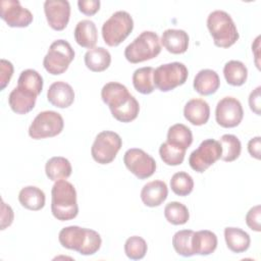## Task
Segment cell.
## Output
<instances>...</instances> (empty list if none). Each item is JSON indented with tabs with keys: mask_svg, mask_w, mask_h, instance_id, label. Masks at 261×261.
<instances>
[{
	"mask_svg": "<svg viewBox=\"0 0 261 261\" xmlns=\"http://www.w3.org/2000/svg\"><path fill=\"white\" fill-rule=\"evenodd\" d=\"M38 95L21 88L15 87L8 96V103L13 112L16 114H27L35 107Z\"/></svg>",
	"mask_w": 261,
	"mask_h": 261,
	"instance_id": "16",
	"label": "cell"
},
{
	"mask_svg": "<svg viewBox=\"0 0 261 261\" xmlns=\"http://www.w3.org/2000/svg\"><path fill=\"white\" fill-rule=\"evenodd\" d=\"M17 86L39 96L43 90V77L37 70L29 68L20 72L17 80Z\"/></svg>",
	"mask_w": 261,
	"mask_h": 261,
	"instance_id": "33",
	"label": "cell"
},
{
	"mask_svg": "<svg viewBox=\"0 0 261 261\" xmlns=\"http://www.w3.org/2000/svg\"><path fill=\"white\" fill-rule=\"evenodd\" d=\"M189 70L181 62H170L159 65L154 69L153 82L155 88L161 92L171 91L184 85L188 79Z\"/></svg>",
	"mask_w": 261,
	"mask_h": 261,
	"instance_id": "8",
	"label": "cell"
},
{
	"mask_svg": "<svg viewBox=\"0 0 261 261\" xmlns=\"http://www.w3.org/2000/svg\"><path fill=\"white\" fill-rule=\"evenodd\" d=\"M79 10L85 15L92 16L97 13L100 9V1L99 0H80L77 1Z\"/></svg>",
	"mask_w": 261,
	"mask_h": 261,
	"instance_id": "39",
	"label": "cell"
},
{
	"mask_svg": "<svg viewBox=\"0 0 261 261\" xmlns=\"http://www.w3.org/2000/svg\"><path fill=\"white\" fill-rule=\"evenodd\" d=\"M0 65H1V90H4L6 88V86L9 84L10 79L13 74V65L10 61L5 60V59H1L0 61Z\"/></svg>",
	"mask_w": 261,
	"mask_h": 261,
	"instance_id": "40",
	"label": "cell"
},
{
	"mask_svg": "<svg viewBox=\"0 0 261 261\" xmlns=\"http://www.w3.org/2000/svg\"><path fill=\"white\" fill-rule=\"evenodd\" d=\"M189 35L184 30L168 29L162 33L160 43L172 54H182L189 47Z\"/></svg>",
	"mask_w": 261,
	"mask_h": 261,
	"instance_id": "18",
	"label": "cell"
},
{
	"mask_svg": "<svg viewBox=\"0 0 261 261\" xmlns=\"http://www.w3.org/2000/svg\"><path fill=\"white\" fill-rule=\"evenodd\" d=\"M194 230L181 229L176 231L172 237V246L175 252L182 257H191L194 255L192 249V237Z\"/></svg>",
	"mask_w": 261,
	"mask_h": 261,
	"instance_id": "34",
	"label": "cell"
},
{
	"mask_svg": "<svg viewBox=\"0 0 261 261\" xmlns=\"http://www.w3.org/2000/svg\"><path fill=\"white\" fill-rule=\"evenodd\" d=\"M75 42L83 48L92 49L98 41V31L94 21L90 19H83L75 25L74 32Z\"/></svg>",
	"mask_w": 261,
	"mask_h": 261,
	"instance_id": "23",
	"label": "cell"
},
{
	"mask_svg": "<svg viewBox=\"0 0 261 261\" xmlns=\"http://www.w3.org/2000/svg\"><path fill=\"white\" fill-rule=\"evenodd\" d=\"M167 143L187 150L193 143V134L190 127L182 123H175L168 128Z\"/></svg>",
	"mask_w": 261,
	"mask_h": 261,
	"instance_id": "29",
	"label": "cell"
},
{
	"mask_svg": "<svg viewBox=\"0 0 261 261\" xmlns=\"http://www.w3.org/2000/svg\"><path fill=\"white\" fill-rule=\"evenodd\" d=\"M222 148L219 141L204 140L189 157V164L193 170L202 173L221 158Z\"/></svg>",
	"mask_w": 261,
	"mask_h": 261,
	"instance_id": "11",
	"label": "cell"
},
{
	"mask_svg": "<svg viewBox=\"0 0 261 261\" xmlns=\"http://www.w3.org/2000/svg\"><path fill=\"white\" fill-rule=\"evenodd\" d=\"M45 172L50 180L57 181L68 178L72 172V167L65 157L54 156L46 162Z\"/></svg>",
	"mask_w": 261,
	"mask_h": 261,
	"instance_id": "25",
	"label": "cell"
},
{
	"mask_svg": "<svg viewBox=\"0 0 261 261\" xmlns=\"http://www.w3.org/2000/svg\"><path fill=\"white\" fill-rule=\"evenodd\" d=\"M260 218H261V206L256 205L252 207L246 214V223L254 231L259 232L261 230V224H260Z\"/></svg>",
	"mask_w": 261,
	"mask_h": 261,
	"instance_id": "38",
	"label": "cell"
},
{
	"mask_svg": "<svg viewBox=\"0 0 261 261\" xmlns=\"http://www.w3.org/2000/svg\"><path fill=\"white\" fill-rule=\"evenodd\" d=\"M261 87H257L250 93L249 96V106L250 109L257 115L261 114V95H260Z\"/></svg>",
	"mask_w": 261,
	"mask_h": 261,
	"instance_id": "42",
	"label": "cell"
},
{
	"mask_svg": "<svg viewBox=\"0 0 261 261\" xmlns=\"http://www.w3.org/2000/svg\"><path fill=\"white\" fill-rule=\"evenodd\" d=\"M122 146L120 136L111 130H103L99 133L91 148L93 159L99 164L111 163Z\"/></svg>",
	"mask_w": 261,
	"mask_h": 261,
	"instance_id": "10",
	"label": "cell"
},
{
	"mask_svg": "<svg viewBox=\"0 0 261 261\" xmlns=\"http://www.w3.org/2000/svg\"><path fill=\"white\" fill-rule=\"evenodd\" d=\"M223 75L226 83L230 86H243L248 77V69L240 60H229L223 67Z\"/></svg>",
	"mask_w": 261,
	"mask_h": 261,
	"instance_id": "28",
	"label": "cell"
},
{
	"mask_svg": "<svg viewBox=\"0 0 261 261\" xmlns=\"http://www.w3.org/2000/svg\"><path fill=\"white\" fill-rule=\"evenodd\" d=\"M44 12L49 27L62 31L69 21L70 4L66 0H47L44 2Z\"/></svg>",
	"mask_w": 261,
	"mask_h": 261,
	"instance_id": "15",
	"label": "cell"
},
{
	"mask_svg": "<svg viewBox=\"0 0 261 261\" xmlns=\"http://www.w3.org/2000/svg\"><path fill=\"white\" fill-rule=\"evenodd\" d=\"M47 100L57 108H67L74 101V91L65 82H55L47 91Z\"/></svg>",
	"mask_w": 261,
	"mask_h": 261,
	"instance_id": "17",
	"label": "cell"
},
{
	"mask_svg": "<svg viewBox=\"0 0 261 261\" xmlns=\"http://www.w3.org/2000/svg\"><path fill=\"white\" fill-rule=\"evenodd\" d=\"M134 20L124 10L114 12L102 25V37L106 45L116 47L133 32Z\"/></svg>",
	"mask_w": 261,
	"mask_h": 261,
	"instance_id": "6",
	"label": "cell"
},
{
	"mask_svg": "<svg viewBox=\"0 0 261 261\" xmlns=\"http://www.w3.org/2000/svg\"><path fill=\"white\" fill-rule=\"evenodd\" d=\"M14 218V213L12 208L7 205L3 200L1 201V229L4 230L6 227L10 226Z\"/></svg>",
	"mask_w": 261,
	"mask_h": 261,
	"instance_id": "41",
	"label": "cell"
},
{
	"mask_svg": "<svg viewBox=\"0 0 261 261\" xmlns=\"http://www.w3.org/2000/svg\"><path fill=\"white\" fill-rule=\"evenodd\" d=\"M170 188L171 191L177 196H188L193 192L194 189L193 177L185 171L176 172L170 179Z\"/></svg>",
	"mask_w": 261,
	"mask_h": 261,
	"instance_id": "35",
	"label": "cell"
},
{
	"mask_svg": "<svg viewBox=\"0 0 261 261\" xmlns=\"http://www.w3.org/2000/svg\"><path fill=\"white\" fill-rule=\"evenodd\" d=\"M148 246L146 241L139 237L133 236L124 243V253L132 260L143 259L147 253Z\"/></svg>",
	"mask_w": 261,
	"mask_h": 261,
	"instance_id": "37",
	"label": "cell"
},
{
	"mask_svg": "<svg viewBox=\"0 0 261 261\" xmlns=\"http://www.w3.org/2000/svg\"><path fill=\"white\" fill-rule=\"evenodd\" d=\"M51 211L53 216L60 221L71 220L79 214L75 188L66 179L57 180L52 187Z\"/></svg>",
	"mask_w": 261,
	"mask_h": 261,
	"instance_id": "3",
	"label": "cell"
},
{
	"mask_svg": "<svg viewBox=\"0 0 261 261\" xmlns=\"http://www.w3.org/2000/svg\"><path fill=\"white\" fill-rule=\"evenodd\" d=\"M18 201L25 209L39 211L45 206L46 197L41 189L35 186H28L20 190L18 194Z\"/></svg>",
	"mask_w": 261,
	"mask_h": 261,
	"instance_id": "27",
	"label": "cell"
},
{
	"mask_svg": "<svg viewBox=\"0 0 261 261\" xmlns=\"http://www.w3.org/2000/svg\"><path fill=\"white\" fill-rule=\"evenodd\" d=\"M224 240L227 248L233 253L246 252L251 244L249 233L239 227H225Z\"/></svg>",
	"mask_w": 261,
	"mask_h": 261,
	"instance_id": "26",
	"label": "cell"
},
{
	"mask_svg": "<svg viewBox=\"0 0 261 261\" xmlns=\"http://www.w3.org/2000/svg\"><path fill=\"white\" fill-rule=\"evenodd\" d=\"M168 188L163 180L147 182L141 191V200L148 207L160 206L167 198Z\"/></svg>",
	"mask_w": 261,
	"mask_h": 261,
	"instance_id": "19",
	"label": "cell"
},
{
	"mask_svg": "<svg viewBox=\"0 0 261 261\" xmlns=\"http://www.w3.org/2000/svg\"><path fill=\"white\" fill-rule=\"evenodd\" d=\"M248 151L250 155L256 159H260V154H261V138L255 137L251 139L248 143Z\"/></svg>",
	"mask_w": 261,
	"mask_h": 261,
	"instance_id": "43",
	"label": "cell"
},
{
	"mask_svg": "<svg viewBox=\"0 0 261 261\" xmlns=\"http://www.w3.org/2000/svg\"><path fill=\"white\" fill-rule=\"evenodd\" d=\"M58 241L63 248L76 251L85 256L94 255L102 245V239L96 230L77 225L63 227L59 231Z\"/></svg>",
	"mask_w": 261,
	"mask_h": 261,
	"instance_id": "2",
	"label": "cell"
},
{
	"mask_svg": "<svg viewBox=\"0 0 261 261\" xmlns=\"http://www.w3.org/2000/svg\"><path fill=\"white\" fill-rule=\"evenodd\" d=\"M207 28L215 46L228 48L240 38L231 16L223 10H214L207 17Z\"/></svg>",
	"mask_w": 261,
	"mask_h": 261,
	"instance_id": "4",
	"label": "cell"
},
{
	"mask_svg": "<svg viewBox=\"0 0 261 261\" xmlns=\"http://www.w3.org/2000/svg\"><path fill=\"white\" fill-rule=\"evenodd\" d=\"M220 86L218 73L209 68L201 69L194 77L193 87L197 93L202 96H209L214 94Z\"/></svg>",
	"mask_w": 261,
	"mask_h": 261,
	"instance_id": "21",
	"label": "cell"
},
{
	"mask_svg": "<svg viewBox=\"0 0 261 261\" xmlns=\"http://www.w3.org/2000/svg\"><path fill=\"white\" fill-rule=\"evenodd\" d=\"M74 50L67 41L62 39L56 40L50 45L44 57V68L50 74H62L74 59Z\"/></svg>",
	"mask_w": 261,
	"mask_h": 261,
	"instance_id": "7",
	"label": "cell"
},
{
	"mask_svg": "<svg viewBox=\"0 0 261 261\" xmlns=\"http://www.w3.org/2000/svg\"><path fill=\"white\" fill-rule=\"evenodd\" d=\"M154 68L151 66H144L136 69L133 73V85L135 89L144 95L151 94L155 90L153 82Z\"/></svg>",
	"mask_w": 261,
	"mask_h": 261,
	"instance_id": "30",
	"label": "cell"
},
{
	"mask_svg": "<svg viewBox=\"0 0 261 261\" xmlns=\"http://www.w3.org/2000/svg\"><path fill=\"white\" fill-rule=\"evenodd\" d=\"M64 127L60 113L46 110L38 113L29 127V136L34 140L53 138L59 135Z\"/></svg>",
	"mask_w": 261,
	"mask_h": 261,
	"instance_id": "9",
	"label": "cell"
},
{
	"mask_svg": "<svg viewBox=\"0 0 261 261\" xmlns=\"http://www.w3.org/2000/svg\"><path fill=\"white\" fill-rule=\"evenodd\" d=\"M101 98L108 105L112 116L120 122L135 120L140 112V104L128 92L127 88L117 82H110L103 86Z\"/></svg>",
	"mask_w": 261,
	"mask_h": 261,
	"instance_id": "1",
	"label": "cell"
},
{
	"mask_svg": "<svg viewBox=\"0 0 261 261\" xmlns=\"http://www.w3.org/2000/svg\"><path fill=\"white\" fill-rule=\"evenodd\" d=\"M244 117L241 102L233 97H224L218 101L215 109L216 122L225 128L238 126Z\"/></svg>",
	"mask_w": 261,
	"mask_h": 261,
	"instance_id": "13",
	"label": "cell"
},
{
	"mask_svg": "<svg viewBox=\"0 0 261 261\" xmlns=\"http://www.w3.org/2000/svg\"><path fill=\"white\" fill-rule=\"evenodd\" d=\"M164 216L166 220L173 225H182L188 222L190 212L186 205L180 202H170L164 208Z\"/></svg>",
	"mask_w": 261,
	"mask_h": 261,
	"instance_id": "32",
	"label": "cell"
},
{
	"mask_svg": "<svg viewBox=\"0 0 261 261\" xmlns=\"http://www.w3.org/2000/svg\"><path fill=\"white\" fill-rule=\"evenodd\" d=\"M125 167L138 178L145 179L152 176L156 170L155 159L139 148H130L123 155Z\"/></svg>",
	"mask_w": 261,
	"mask_h": 261,
	"instance_id": "12",
	"label": "cell"
},
{
	"mask_svg": "<svg viewBox=\"0 0 261 261\" xmlns=\"http://www.w3.org/2000/svg\"><path fill=\"white\" fill-rule=\"evenodd\" d=\"M216 234L208 229L194 231L192 237V249L194 255L207 256L212 254L217 248Z\"/></svg>",
	"mask_w": 261,
	"mask_h": 261,
	"instance_id": "22",
	"label": "cell"
},
{
	"mask_svg": "<svg viewBox=\"0 0 261 261\" xmlns=\"http://www.w3.org/2000/svg\"><path fill=\"white\" fill-rule=\"evenodd\" d=\"M0 16L10 28H27L33 21V13L20 5L18 0H2Z\"/></svg>",
	"mask_w": 261,
	"mask_h": 261,
	"instance_id": "14",
	"label": "cell"
},
{
	"mask_svg": "<svg viewBox=\"0 0 261 261\" xmlns=\"http://www.w3.org/2000/svg\"><path fill=\"white\" fill-rule=\"evenodd\" d=\"M160 52L158 35L152 31H144L125 47L124 57L130 63H140L157 57Z\"/></svg>",
	"mask_w": 261,
	"mask_h": 261,
	"instance_id": "5",
	"label": "cell"
},
{
	"mask_svg": "<svg viewBox=\"0 0 261 261\" xmlns=\"http://www.w3.org/2000/svg\"><path fill=\"white\" fill-rule=\"evenodd\" d=\"M260 36H258L256 39H255V42H254V44H252V50L254 51V53H255V62H256V65H257V67H258V69L260 68V65H259V61H258V59H259V53H258V51H259V47H260Z\"/></svg>",
	"mask_w": 261,
	"mask_h": 261,
	"instance_id": "44",
	"label": "cell"
},
{
	"mask_svg": "<svg viewBox=\"0 0 261 261\" xmlns=\"http://www.w3.org/2000/svg\"><path fill=\"white\" fill-rule=\"evenodd\" d=\"M219 143L222 148V154L220 158L222 161L232 162L240 157L242 144L237 136L225 134L220 138Z\"/></svg>",
	"mask_w": 261,
	"mask_h": 261,
	"instance_id": "31",
	"label": "cell"
},
{
	"mask_svg": "<svg viewBox=\"0 0 261 261\" xmlns=\"http://www.w3.org/2000/svg\"><path fill=\"white\" fill-rule=\"evenodd\" d=\"M84 61L87 68L91 71L102 72L109 67L111 55L109 51L103 47H94L86 52Z\"/></svg>",
	"mask_w": 261,
	"mask_h": 261,
	"instance_id": "24",
	"label": "cell"
},
{
	"mask_svg": "<svg viewBox=\"0 0 261 261\" xmlns=\"http://www.w3.org/2000/svg\"><path fill=\"white\" fill-rule=\"evenodd\" d=\"M159 155L161 160L170 166H176L184 162L186 150L180 149L167 142L161 144L159 148Z\"/></svg>",
	"mask_w": 261,
	"mask_h": 261,
	"instance_id": "36",
	"label": "cell"
},
{
	"mask_svg": "<svg viewBox=\"0 0 261 261\" xmlns=\"http://www.w3.org/2000/svg\"><path fill=\"white\" fill-rule=\"evenodd\" d=\"M184 115L193 125H203L207 123L210 117L209 104L203 99H191L185 105Z\"/></svg>",
	"mask_w": 261,
	"mask_h": 261,
	"instance_id": "20",
	"label": "cell"
}]
</instances>
